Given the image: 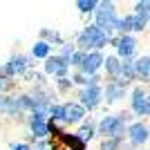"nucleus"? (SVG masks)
I'll return each mask as SVG.
<instances>
[{
  "mask_svg": "<svg viewBox=\"0 0 150 150\" xmlns=\"http://www.w3.org/2000/svg\"><path fill=\"white\" fill-rule=\"evenodd\" d=\"M110 43H112V36L101 31L96 25H88L76 36V50H81V52H101Z\"/></svg>",
  "mask_w": 150,
  "mask_h": 150,
  "instance_id": "obj_1",
  "label": "nucleus"
},
{
  "mask_svg": "<svg viewBox=\"0 0 150 150\" xmlns=\"http://www.w3.org/2000/svg\"><path fill=\"white\" fill-rule=\"evenodd\" d=\"M128 114L119 112V114H105L101 117V121L96 123V132L103 139H121L123 141L125 130H128Z\"/></svg>",
  "mask_w": 150,
  "mask_h": 150,
  "instance_id": "obj_2",
  "label": "nucleus"
},
{
  "mask_svg": "<svg viewBox=\"0 0 150 150\" xmlns=\"http://www.w3.org/2000/svg\"><path fill=\"white\" fill-rule=\"evenodd\" d=\"M94 25L99 27L101 31H105V34L117 31V36H119L121 18L117 13V5L114 2H99L96 11H94Z\"/></svg>",
  "mask_w": 150,
  "mask_h": 150,
  "instance_id": "obj_3",
  "label": "nucleus"
},
{
  "mask_svg": "<svg viewBox=\"0 0 150 150\" xmlns=\"http://www.w3.org/2000/svg\"><path fill=\"white\" fill-rule=\"evenodd\" d=\"M117 50V56L121 58V61H132V56L137 54V36H132V34H123V36H114L112 43H110Z\"/></svg>",
  "mask_w": 150,
  "mask_h": 150,
  "instance_id": "obj_4",
  "label": "nucleus"
},
{
  "mask_svg": "<svg viewBox=\"0 0 150 150\" xmlns=\"http://www.w3.org/2000/svg\"><path fill=\"white\" fill-rule=\"evenodd\" d=\"M150 25V16H144V13H128L121 18V25H119V36L123 34H139V31H144L146 27Z\"/></svg>",
  "mask_w": 150,
  "mask_h": 150,
  "instance_id": "obj_5",
  "label": "nucleus"
},
{
  "mask_svg": "<svg viewBox=\"0 0 150 150\" xmlns=\"http://www.w3.org/2000/svg\"><path fill=\"white\" fill-rule=\"evenodd\" d=\"M125 139H128V144H130V146L141 148V146H146L150 141V128L144 123V121H132V123H128Z\"/></svg>",
  "mask_w": 150,
  "mask_h": 150,
  "instance_id": "obj_6",
  "label": "nucleus"
},
{
  "mask_svg": "<svg viewBox=\"0 0 150 150\" xmlns=\"http://www.w3.org/2000/svg\"><path fill=\"white\" fill-rule=\"evenodd\" d=\"M101 103H103V88H101V85H88V88H81V92H79V105L85 108V112L96 110Z\"/></svg>",
  "mask_w": 150,
  "mask_h": 150,
  "instance_id": "obj_7",
  "label": "nucleus"
},
{
  "mask_svg": "<svg viewBox=\"0 0 150 150\" xmlns=\"http://www.w3.org/2000/svg\"><path fill=\"white\" fill-rule=\"evenodd\" d=\"M29 65H31V63H29V58H27V56L16 54V56H11L2 67H0V74L9 76V79H13V76H23V74L29 72Z\"/></svg>",
  "mask_w": 150,
  "mask_h": 150,
  "instance_id": "obj_8",
  "label": "nucleus"
},
{
  "mask_svg": "<svg viewBox=\"0 0 150 150\" xmlns=\"http://www.w3.org/2000/svg\"><path fill=\"white\" fill-rule=\"evenodd\" d=\"M130 110L137 117H148V92L141 85H134L130 92Z\"/></svg>",
  "mask_w": 150,
  "mask_h": 150,
  "instance_id": "obj_9",
  "label": "nucleus"
},
{
  "mask_svg": "<svg viewBox=\"0 0 150 150\" xmlns=\"http://www.w3.org/2000/svg\"><path fill=\"white\" fill-rule=\"evenodd\" d=\"M103 63H105V56L101 54V52H88L85 54V61L79 69H81L85 76H96L99 74V69L103 67Z\"/></svg>",
  "mask_w": 150,
  "mask_h": 150,
  "instance_id": "obj_10",
  "label": "nucleus"
},
{
  "mask_svg": "<svg viewBox=\"0 0 150 150\" xmlns=\"http://www.w3.org/2000/svg\"><path fill=\"white\" fill-rule=\"evenodd\" d=\"M67 69H69V63L65 61V58H61V56H50L43 63V72L56 76V79H65V76H67Z\"/></svg>",
  "mask_w": 150,
  "mask_h": 150,
  "instance_id": "obj_11",
  "label": "nucleus"
},
{
  "mask_svg": "<svg viewBox=\"0 0 150 150\" xmlns=\"http://www.w3.org/2000/svg\"><path fill=\"white\" fill-rule=\"evenodd\" d=\"M125 92H128V85H123V83L117 81V79H110V81L105 83V88H103V99H105L108 103H119L125 96Z\"/></svg>",
  "mask_w": 150,
  "mask_h": 150,
  "instance_id": "obj_12",
  "label": "nucleus"
},
{
  "mask_svg": "<svg viewBox=\"0 0 150 150\" xmlns=\"http://www.w3.org/2000/svg\"><path fill=\"white\" fill-rule=\"evenodd\" d=\"M29 130H31V137L38 139V141H45L50 137V125H47V119H40V117H29Z\"/></svg>",
  "mask_w": 150,
  "mask_h": 150,
  "instance_id": "obj_13",
  "label": "nucleus"
},
{
  "mask_svg": "<svg viewBox=\"0 0 150 150\" xmlns=\"http://www.w3.org/2000/svg\"><path fill=\"white\" fill-rule=\"evenodd\" d=\"M65 105V123L67 125H76V123H83L85 119V108L79 105V103H63Z\"/></svg>",
  "mask_w": 150,
  "mask_h": 150,
  "instance_id": "obj_14",
  "label": "nucleus"
},
{
  "mask_svg": "<svg viewBox=\"0 0 150 150\" xmlns=\"http://www.w3.org/2000/svg\"><path fill=\"white\" fill-rule=\"evenodd\" d=\"M134 74H137V81L150 83V54H144L134 61Z\"/></svg>",
  "mask_w": 150,
  "mask_h": 150,
  "instance_id": "obj_15",
  "label": "nucleus"
},
{
  "mask_svg": "<svg viewBox=\"0 0 150 150\" xmlns=\"http://www.w3.org/2000/svg\"><path fill=\"white\" fill-rule=\"evenodd\" d=\"M121 58L117 56V54H110V56H105V63H103V67H105V72H108V76L110 79H119V74H121Z\"/></svg>",
  "mask_w": 150,
  "mask_h": 150,
  "instance_id": "obj_16",
  "label": "nucleus"
},
{
  "mask_svg": "<svg viewBox=\"0 0 150 150\" xmlns=\"http://www.w3.org/2000/svg\"><path fill=\"white\" fill-rule=\"evenodd\" d=\"M74 134L81 139V144H90V141H92V139L96 137L99 132H96V125L88 121V123H83L81 128H79V132H74Z\"/></svg>",
  "mask_w": 150,
  "mask_h": 150,
  "instance_id": "obj_17",
  "label": "nucleus"
},
{
  "mask_svg": "<svg viewBox=\"0 0 150 150\" xmlns=\"http://www.w3.org/2000/svg\"><path fill=\"white\" fill-rule=\"evenodd\" d=\"M31 56L40 58V61H47L52 56V45H47L45 40H38V43L31 45Z\"/></svg>",
  "mask_w": 150,
  "mask_h": 150,
  "instance_id": "obj_18",
  "label": "nucleus"
},
{
  "mask_svg": "<svg viewBox=\"0 0 150 150\" xmlns=\"http://www.w3.org/2000/svg\"><path fill=\"white\" fill-rule=\"evenodd\" d=\"M40 40H45L47 45H63L61 34L54 29H40Z\"/></svg>",
  "mask_w": 150,
  "mask_h": 150,
  "instance_id": "obj_19",
  "label": "nucleus"
},
{
  "mask_svg": "<svg viewBox=\"0 0 150 150\" xmlns=\"http://www.w3.org/2000/svg\"><path fill=\"white\" fill-rule=\"evenodd\" d=\"M50 121H54V123H65V105H56V103H52V108H50Z\"/></svg>",
  "mask_w": 150,
  "mask_h": 150,
  "instance_id": "obj_20",
  "label": "nucleus"
},
{
  "mask_svg": "<svg viewBox=\"0 0 150 150\" xmlns=\"http://www.w3.org/2000/svg\"><path fill=\"white\" fill-rule=\"evenodd\" d=\"M76 7H79V11H81V13H94V11H96V7H99V2H96V0H79Z\"/></svg>",
  "mask_w": 150,
  "mask_h": 150,
  "instance_id": "obj_21",
  "label": "nucleus"
},
{
  "mask_svg": "<svg viewBox=\"0 0 150 150\" xmlns=\"http://www.w3.org/2000/svg\"><path fill=\"white\" fill-rule=\"evenodd\" d=\"M121 139H103L99 146V150H121Z\"/></svg>",
  "mask_w": 150,
  "mask_h": 150,
  "instance_id": "obj_22",
  "label": "nucleus"
},
{
  "mask_svg": "<svg viewBox=\"0 0 150 150\" xmlns=\"http://www.w3.org/2000/svg\"><path fill=\"white\" fill-rule=\"evenodd\" d=\"M69 79H72V83H74V85H81V88H88V83H90V76H85L81 69H76Z\"/></svg>",
  "mask_w": 150,
  "mask_h": 150,
  "instance_id": "obj_23",
  "label": "nucleus"
},
{
  "mask_svg": "<svg viewBox=\"0 0 150 150\" xmlns=\"http://www.w3.org/2000/svg\"><path fill=\"white\" fill-rule=\"evenodd\" d=\"M74 52H76V45H72V43H63V45H61V54H58V56L65 58V61L69 63V58L74 56Z\"/></svg>",
  "mask_w": 150,
  "mask_h": 150,
  "instance_id": "obj_24",
  "label": "nucleus"
},
{
  "mask_svg": "<svg viewBox=\"0 0 150 150\" xmlns=\"http://www.w3.org/2000/svg\"><path fill=\"white\" fill-rule=\"evenodd\" d=\"M85 54H88V52L76 50V52H74V56L69 58V67H76V69H79V67L83 65V61H85Z\"/></svg>",
  "mask_w": 150,
  "mask_h": 150,
  "instance_id": "obj_25",
  "label": "nucleus"
},
{
  "mask_svg": "<svg viewBox=\"0 0 150 150\" xmlns=\"http://www.w3.org/2000/svg\"><path fill=\"white\" fill-rule=\"evenodd\" d=\"M134 13L150 16V0H139V2H134Z\"/></svg>",
  "mask_w": 150,
  "mask_h": 150,
  "instance_id": "obj_26",
  "label": "nucleus"
},
{
  "mask_svg": "<svg viewBox=\"0 0 150 150\" xmlns=\"http://www.w3.org/2000/svg\"><path fill=\"white\" fill-rule=\"evenodd\" d=\"M11 79H9V76H5V74H0V94H5L7 90H11Z\"/></svg>",
  "mask_w": 150,
  "mask_h": 150,
  "instance_id": "obj_27",
  "label": "nucleus"
},
{
  "mask_svg": "<svg viewBox=\"0 0 150 150\" xmlns=\"http://www.w3.org/2000/svg\"><path fill=\"white\" fill-rule=\"evenodd\" d=\"M56 88L61 90V92H67V90L72 88V79H67V76H65V79H56Z\"/></svg>",
  "mask_w": 150,
  "mask_h": 150,
  "instance_id": "obj_28",
  "label": "nucleus"
},
{
  "mask_svg": "<svg viewBox=\"0 0 150 150\" xmlns=\"http://www.w3.org/2000/svg\"><path fill=\"white\" fill-rule=\"evenodd\" d=\"M11 150H31V148H29L27 144H13V146H11Z\"/></svg>",
  "mask_w": 150,
  "mask_h": 150,
  "instance_id": "obj_29",
  "label": "nucleus"
},
{
  "mask_svg": "<svg viewBox=\"0 0 150 150\" xmlns=\"http://www.w3.org/2000/svg\"><path fill=\"white\" fill-rule=\"evenodd\" d=\"M148 117H150V92H148Z\"/></svg>",
  "mask_w": 150,
  "mask_h": 150,
  "instance_id": "obj_30",
  "label": "nucleus"
}]
</instances>
